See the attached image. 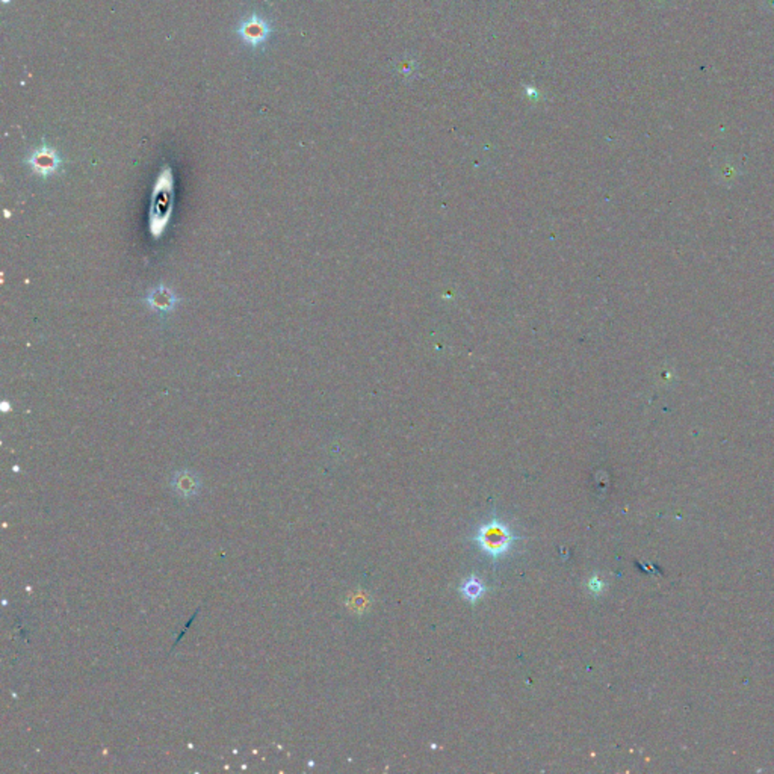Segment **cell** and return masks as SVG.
<instances>
[{"mask_svg":"<svg viewBox=\"0 0 774 774\" xmlns=\"http://www.w3.org/2000/svg\"><path fill=\"white\" fill-rule=\"evenodd\" d=\"M272 26L270 20L263 18L258 12H251V14L239 23L236 29L240 40L247 46L253 48H259L266 44L272 33Z\"/></svg>","mask_w":774,"mask_h":774,"instance_id":"cell-2","label":"cell"},{"mask_svg":"<svg viewBox=\"0 0 774 774\" xmlns=\"http://www.w3.org/2000/svg\"><path fill=\"white\" fill-rule=\"evenodd\" d=\"M460 591H462V595L465 596V599H467L472 603H475L484 595V591H486V585H484L482 580L478 579L477 576H470V578L463 580L462 587H460Z\"/></svg>","mask_w":774,"mask_h":774,"instance_id":"cell-6","label":"cell"},{"mask_svg":"<svg viewBox=\"0 0 774 774\" xmlns=\"http://www.w3.org/2000/svg\"><path fill=\"white\" fill-rule=\"evenodd\" d=\"M26 165L32 169V173L40 177H51L60 171L63 166V157L56 152V149L43 142V145L36 147L24 159Z\"/></svg>","mask_w":774,"mask_h":774,"instance_id":"cell-3","label":"cell"},{"mask_svg":"<svg viewBox=\"0 0 774 774\" xmlns=\"http://www.w3.org/2000/svg\"><path fill=\"white\" fill-rule=\"evenodd\" d=\"M519 539L520 537L514 534L510 526L504 524L501 519L494 517L479 526L474 541L492 560H498L510 552L514 541Z\"/></svg>","mask_w":774,"mask_h":774,"instance_id":"cell-1","label":"cell"},{"mask_svg":"<svg viewBox=\"0 0 774 774\" xmlns=\"http://www.w3.org/2000/svg\"><path fill=\"white\" fill-rule=\"evenodd\" d=\"M147 304L157 312H173L177 306L179 298L174 294L173 289H169L164 285L154 286L149 290L147 297H145Z\"/></svg>","mask_w":774,"mask_h":774,"instance_id":"cell-5","label":"cell"},{"mask_svg":"<svg viewBox=\"0 0 774 774\" xmlns=\"http://www.w3.org/2000/svg\"><path fill=\"white\" fill-rule=\"evenodd\" d=\"M4 2H5V4H8V2H9V0H4Z\"/></svg>","mask_w":774,"mask_h":774,"instance_id":"cell-7","label":"cell"},{"mask_svg":"<svg viewBox=\"0 0 774 774\" xmlns=\"http://www.w3.org/2000/svg\"><path fill=\"white\" fill-rule=\"evenodd\" d=\"M169 484H171V489L174 490V493L184 499L194 498V496L198 494L201 489V481L196 472L192 470L176 472V474L171 477Z\"/></svg>","mask_w":774,"mask_h":774,"instance_id":"cell-4","label":"cell"}]
</instances>
